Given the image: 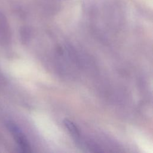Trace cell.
<instances>
[{
	"instance_id": "obj_1",
	"label": "cell",
	"mask_w": 153,
	"mask_h": 153,
	"mask_svg": "<svg viewBox=\"0 0 153 153\" xmlns=\"http://www.w3.org/2000/svg\"><path fill=\"white\" fill-rule=\"evenodd\" d=\"M8 127L19 147L23 151H30V147L29 142L20 129L13 123H8Z\"/></svg>"
},
{
	"instance_id": "obj_2",
	"label": "cell",
	"mask_w": 153,
	"mask_h": 153,
	"mask_svg": "<svg viewBox=\"0 0 153 153\" xmlns=\"http://www.w3.org/2000/svg\"><path fill=\"white\" fill-rule=\"evenodd\" d=\"M64 124L69 132L75 137H77L79 136V131L76 126L71 121L68 120H65L64 121Z\"/></svg>"
}]
</instances>
